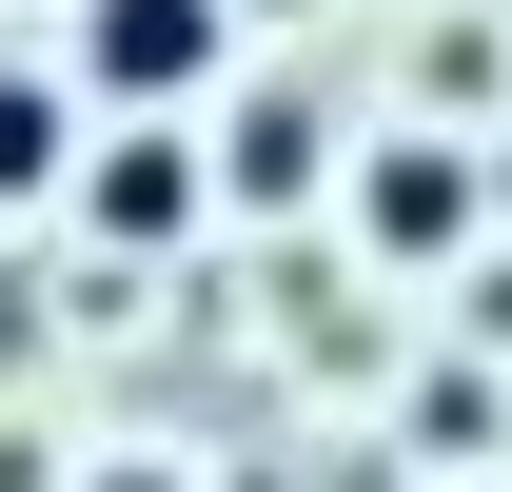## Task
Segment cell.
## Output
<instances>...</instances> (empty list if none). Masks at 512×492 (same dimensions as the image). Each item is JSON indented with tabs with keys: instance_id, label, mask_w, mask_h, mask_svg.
Here are the masks:
<instances>
[{
	"instance_id": "1",
	"label": "cell",
	"mask_w": 512,
	"mask_h": 492,
	"mask_svg": "<svg viewBox=\"0 0 512 492\" xmlns=\"http://www.w3.org/2000/svg\"><path fill=\"white\" fill-rule=\"evenodd\" d=\"M217 60H237V0H79V99H119V119L197 99Z\"/></svg>"
},
{
	"instance_id": "2",
	"label": "cell",
	"mask_w": 512,
	"mask_h": 492,
	"mask_svg": "<svg viewBox=\"0 0 512 492\" xmlns=\"http://www.w3.org/2000/svg\"><path fill=\"white\" fill-rule=\"evenodd\" d=\"M473 197H493V178H473L453 138H375V158H355V237H375V256H453Z\"/></svg>"
},
{
	"instance_id": "3",
	"label": "cell",
	"mask_w": 512,
	"mask_h": 492,
	"mask_svg": "<svg viewBox=\"0 0 512 492\" xmlns=\"http://www.w3.org/2000/svg\"><path fill=\"white\" fill-rule=\"evenodd\" d=\"M79 217H99L119 256H158V237L197 217V158H178L158 119H138V138H99V158H79Z\"/></svg>"
},
{
	"instance_id": "4",
	"label": "cell",
	"mask_w": 512,
	"mask_h": 492,
	"mask_svg": "<svg viewBox=\"0 0 512 492\" xmlns=\"http://www.w3.org/2000/svg\"><path fill=\"white\" fill-rule=\"evenodd\" d=\"M60 178H79V99L0 60V197H60Z\"/></svg>"
},
{
	"instance_id": "5",
	"label": "cell",
	"mask_w": 512,
	"mask_h": 492,
	"mask_svg": "<svg viewBox=\"0 0 512 492\" xmlns=\"http://www.w3.org/2000/svg\"><path fill=\"white\" fill-rule=\"evenodd\" d=\"M296 178H316V119H296V99H256V119H237V197H296Z\"/></svg>"
},
{
	"instance_id": "6",
	"label": "cell",
	"mask_w": 512,
	"mask_h": 492,
	"mask_svg": "<svg viewBox=\"0 0 512 492\" xmlns=\"http://www.w3.org/2000/svg\"><path fill=\"white\" fill-rule=\"evenodd\" d=\"M79 492H178V473H158V453H119V473H79Z\"/></svg>"
}]
</instances>
